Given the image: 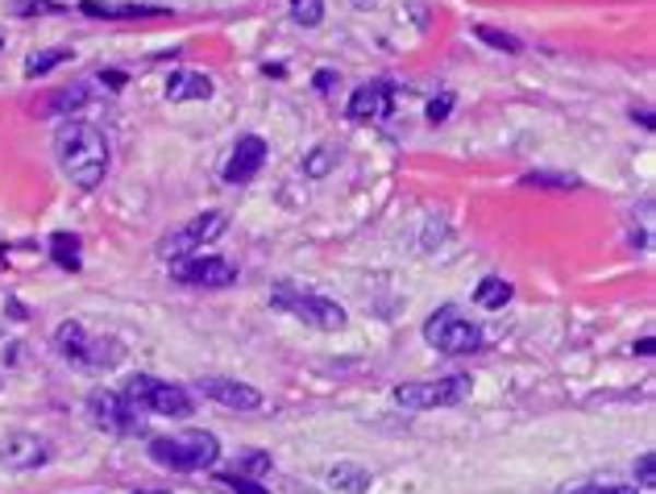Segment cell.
<instances>
[{
    "label": "cell",
    "instance_id": "ac0fdd59",
    "mask_svg": "<svg viewBox=\"0 0 656 494\" xmlns=\"http://www.w3.org/2000/svg\"><path fill=\"white\" fill-rule=\"evenodd\" d=\"M75 59V50H67V46H50V50H38V55H30L25 59V80H38V75H50L55 67H62V62Z\"/></svg>",
    "mask_w": 656,
    "mask_h": 494
},
{
    "label": "cell",
    "instance_id": "2e32d148",
    "mask_svg": "<svg viewBox=\"0 0 656 494\" xmlns=\"http://www.w3.org/2000/svg\"><path fill=\"white\" fill-rule=\"evenodd\" d=\"M212 92H216V83L208 71H171V80H166V101L171 104L208 101Z\"/></svg>",
    "mask_w": 656,
    "mask_h": 494
},
{
    "label": "cell",
    "instance_id": "836d02e7",
    "mask_svg": "<svg viewBox=\"0 0 656 494\" xmlns=\"http://www.w3.org/2000/svg\"><path fill=\"white\" fill-rule=\"evenodd\" d=\"M636 353L640 357H653V337H644V341L636 345Z\"/></svg>",
    "mask_w": 656,
    "mask_h": 494
},
{
    "label": "cell",
    "instance_id": "8d00e7d4",
    "mask_svg": "<svg viewBox=\"0 0 656 494\" xmlns=\"http://www.w3.org/2000/svg\"><path fill=\"white\" fill-rule=\"evenodd\" d=\"M0 258H4V249H0Z\"/></svg>",
    "mask_w": 656,
    "mask_h": 494
},
{
    "label": "cell",
    "instance_id": "d590c367",
    "mask_svg": "<svg viewBox=\"0 0 656 494\" xmlns=\"http://www.w3.org/2000/svg\"><path fill=\"white\" fill-rule=\"evenodd\" d=\"M138 494H166V491H138Z\"/></svg>",
    "mask_w": 656,
    "mask_h": 494
},
{
    "label": "cell",
    "instance_id": "f1b7e54d",
    "mask_svg": "<svg viewBox=\"0 0 656 494\" xmlns=\"http://www.w3.org/2000/svg\"><path fill=\"white\" fill-rule=\"evenodd\" d=\"M267 470H270V454H249L246 461H242V470H237V474L258 478V474H267Z\"/></svg>",
    "mask_w": 656,
    "mask_h": 494
},
{
    "label": "cell",
    "instance_id": "4316f807",
    "mask_svg": "<svg viewBox=\"0 0 656 494\" xmlns=\"http://www.w3.org/2000/svg\"><path fill=\"white\" fill-rule=\"evenodd\" d=\"M561 494H636V486L632 482H582V486Z\"/></svg>",
    "mask_w": 656,
    "mask_h": 494
},
{
    "label": "cell",
    "instance_id": "7a4b0ae2",
    "mask_svg": "<svg viewBox=\"0 0 656 494\" xmlns=\"http://www.w3.org/2000/svg\"><path fill=\"white\" fill-rule=\"evenodd\" d=\"M55 350H59L62 362H71V366H80L87 374H108L125 362V341L87 332L80 320H62L55 329Z\"/></svg>",
    "mask_w": 656,
    "mask_h": 494
},
{
    "label": "cell",
    "instance_id": "8992f818",
    "mask_svg": "<svg viewBox=\"0 0 656 494\" xmlns=\"http://www.w3.org/2000/svg\"><path fill=\"white\" fill-rule=\"evenodd\" d=\"M470 378L466 374H449V378H429V383H403L395 387L390 399L403 412H432V408H457L470 399Z\"/></svg>",
    "mask_w": 656,
    "mask_h": 494
},
{
    "label": "cell",
    "instance_id": "30bf717a",
    "mask_svg": "<svg viewBox=\"0 0 656 494\" xmlns=\"http://www.w3.org/2000/svg\"><path fill=\"white\" fill-rule=\"evenodd\" d=\"M87 412H92V424L104 428L113 436H133L142 433V420H138V408L125 399L121 391H92L87 395Z\"/></svg>",
    "mask_w": 656,
    "mask_h": 494
},
{
    "label": "cell",
    "instance_id": "74e56055",
    "mask_svg": "<svg viewBox=\"0 0 656 494\" xmlns=\"http://www.w3.org/2000/svg\"><path fill=\"white\" fill-rule=\"evenodd\" d=\"M0 46H4V38H0Z\"/></svg>",
    "mask_w": 656,
    "mask_h": 494
},
{
    "label": "cell",
    "instance_id": "4fadbf2b",
    "mask_svg": "<svg viewBox=\"0 0 656 494\" xmlns=\"http://www.w3.org/2000/svg\"><path fill=\"white\" fill-rule=\"evenodd\" d=\"M196 391L221 408H233V412H258L262 408V391L249 383H237V378H200Z\"/></svg>",
    "mask_w": 656,
    "mask_h": 494
},
{
    "label": "cell",
    "instance_id": "d4e9b609",
    "mask_svg": "<svg viewBox=\"0 0 656 494\" xmlns=\"http://www.w3.org/2000/svg\"><path fill=\"white\" fill-rule=\"evenodd\" d=\"M582 184L577 175H557V170H532L524 175V187H557V191H574Z\"/></svg>",
    "mask_w": 656,
    "mask_h": 494
},
{
    "label": "cell",
    "instance_id": "ffe728a7",
    "mask_svg": "<svg viewBox=\"0 0 656 494\" xmlns=\"http://www.w3.org/2000/svg\"><path fill=\"white\" fill-rule=\"evenodd\" d=\"M507 299H512V283H503V279H494V274L491 279H482V283L473 287V304H478V308L499 311Z\"/></svg>",
    "mask_w": 656,
    "mask_h": 494
},
{
    "label": "cell",
    "instance_id": "3957f363",
    "mask_svg": "<svg viewBox=\"0 0 656 494\" xmlns=\"http://www.w3.org/2000/svg\"><path fill=\"white\" fill-rule=\"evenodd\" d=\"M150 457L163 470H175V474H200V470H212L221 461V440L204 433V428H191V433L150 440Z\"/></svg>",
    "mask_w": 656,
    "mask_h": 494
},
{
    "label": "cell",
    "instance_id": "1f68e13d",
    "mask_svg": "<svg viewBox=\"0 0 656 494\" xmlns=\"http://www.w3.org/2000/svg\"><path fill=\"white\" fill-rule=\"evenodd\" d=\"M332 83H337V71H316V92H320V96L332 92Z\"/></svg>",
    "mask_w": 656,
    "mask_h": 494
},
{
    "label": "cell",
    "instance_id": "d6986e66",
    "mask_svg": "<svg viewBox=\"0 0 656 494\" xmlns=\"http://www.w3.org/2000/svg\"><path fill=\"white\" fill-rule=\"evenodd\" d=\"M328 482L345 494H366L370 491V474L362 470V466H349V461L332 466V470H328Z\"/></svg>",
    "mask_w": 656,
    "mask_h": 494
},
{
    "label": "cell",
    "instance_id": "cb8c5ba5",
    "mask_svg": "<svg viewBox=\"0 0 656 494\" xmlns=\"http://www.w3.org/2000/svg\"><path fill=\"white\" fill-rule=\"evenodd\" d=\"M332 166H337V150L332 145H316L308 158H304V175L308 179H325Z\"/></svg>",
    "mask_w": 656,
    "mask_h": 494
},
{
    "label": "cell",
    "instance_id": "277c9868",
    "mask_svg": "<svg viewBox=\"0 0 656 494\" xmlns=\"http://www.w3.org/2000/svg\"><path fill=\"white\" fill-rule=\"evenodd\" d=\"M270 308L288 311L295 320H304L308 329H320V332H341L349 325L345 308L337 304V299H325V295H316V291H304L300 283H274L270 287Z\"/></svg>",
    "mask_w": 656,
    "mask_h": 494
},
{
    "label": "cell",
    "instance_id": "52a82bcc",
    "mask_svg": "<svg viewBox=\"0 0 656 494\" xmlns=\"http://www.w3.org/2000/svg\"><path fill=\"white\" fill-rule=\"evenodd\" d=\"M424 341L432 350L449 353V357H461V353H478L482 350V329L466 320L457 308H436L424 320Z\"/></svg>",
    "mask_w": 656,
    "mask_h": 494
},
{
    "label": "cell",
    "instance_id": "7402d4cb",
    "mask_svg": "<svg viewBox=\"0 0 656 494\" xmlns=\"http://www.w3.org/2000/svg\"><path fill=\"white\" fill-rule=\"evenodd\" d=\"M473 38L494 46V50H503V55H524V42L515 38V34H507V30H494V25H478Z\"/></svg>",
    "mask_w": 656,
    "mask_h": 494
},
{
    "label": "cell",
    "instance_id": "5bb4252c",
    "mask_svg": "<svg viewBox=\"0 0 656 494\" xmlns=\"http://www.w3.org/2000/svg\"><path fill=\"white\" fill-rule=\"evenodd\" d=\"M0 461H4L9 470H38V466L50 461V445L34 433H13L0 445Z\"/></svg>",
    "mask_w": 656,
    "mask_h": 494
},
{
    "label": "cell",
    "instance_id": "f546056e",
    "mask_svg": "<svg viewBox=\"0 0 656 494\" xmlns=\"http://www.w3.org/2000/svg\"><path fill=\"white\" fill-rule=\"evenodd\" d=\"M449 108H453V96H449V92H445V96H436V101L429 104V121H432V125L449 121Z\"/></svg>",
    "mask_w": 656,
    "mask_h": 494
},
{
    "label": "cell",
    "instance_id": "ba28073f",
    "mask_svg": "<svg viewBox=\"0 0 656 494\" xmlns=\"http://www.w3.org/2000/svg\"><path fill=\"white\" fill-rule=\"evenodd\" d=\"M225 228H229L225 212H200V216H191L184 228H171V233H166L163 242H159V258H166V262L191 258V254H200L208 242H216Z\"/></svg>",
    "mask_w": 656,
    "mask_h": 494
},
{
    "label": "cell",
    "instance_id": "5b68a950",
    "mask_svg": "<svg viewBox=\"0 0 656 494\" xmlns=\"http://www.w3.org/2000/svg\"><path fill=\"white\" fill-rule=\"evenodd\" d=\"M121 395L133 403V408H138V412H150V415L184 420V415L196 412L191 395H187L179 383H166V378H154V374H129Z\"/></svg>",
    "mask_w": 656,
    "mask_h": 494
},
{
    "label": "cell",
    "instance_id": "4dcf8cb0",
    "mask_svg": "<svg viewBox=\"0 0 656 494\" xmlns=\"http://www.w3.org/2000/svg\"><path fill=\"white\" fill-rule=\"evenodd\" d=\"M653 466H656V457H653V454H640L636 478H640V486H644V491H653Z\"/></svg>",
    "mask_w": 656,
    "mask_h": 494
},
{
    "label": "cell",
    "instance_id": "484cf974",
    "mask_svg": "<svg viewBox=\"0 0 656 494\" xmlns=\"http://www.w3.org/2000/svg\"><path fill=\"white\" fill-rule=\"evenodd\" d=\"M62 13H67V9L55 4V0H25V4L13 9V17H62Z\"/></svg>",
    "mask_w": 656,
    "mask_h": 494
},
{
    "label": "cell",
    "instance_id": "83f0119b",
    "mask_svg": "<svg viewBox=\"0 0 656 494\" xmlns=\"http://www.w3.org/2000/svg\"><path fill=\"white\" fill-rule=\"evenodd\" d=\"M216 482H221V486H225V491H233V494H270L267 486H258V482H254V478L237 474V470H233V474H221V478H216Z\"/></svg>",
    "mask_w": 656,
    "mask_h": 494
},
{
    "label": "cell",
    "instance_id": "6da1fadb",
    "mask_svg": "<svg viewBox=\"0 0 656 494\" xmlns=\"http://www.w3.org/2000/svg\"><path fill=\"white\" fill-rule=\"evenodd\" d=\"M55 158H59V170L80 187V191H96L108 175V138H104L101 125L83 121V117H71V121L59 125L55 133Z\"/></svg>",
    "mask_w": 656,
    "mask_h": 494
},
{
    "label": "cell",
    "instance_id": "9c48e42d",
    "mask_svg": "<svg viewBox=\"0 0 656 494\" xmlns=\"http://www.w3.org/2000/svg\"><path fill=\"white\" fill-rule=\"evenodd\" d=\"M171 274L187 283V287H208V291H221L237 283V267L229 258H216V254H191V258H179L171 262Z\"/></svg>",
    "mask_w": 656,
    "mask_h": 494
},
{
    "label": "cell",
    "instance_id": "9a60e30c",
    "mask_svg": "<svg viewBox=\"0 0 656 494\" xmlns=\"http://www.w3.org/2000/svg\"><path fill=\"white\" fill-rule=\"evenodd\" d=\"M83 17L96 21H142V17H166L163 4H133V0H80Z\"/></svg>",
    "mask_w": 656,
    "mask_h": 494
},
{
    "label": "cell",
    "instance_id": "d6a6232c",
    "mask_svg": "<svg viewBox=\"0 0 656 494\" xmlns=\"http://www.w3.org/2000/svg\"><path fill=\"white\" fill-rule=\"evenodd\" d=\"M101 83H108V92H121V87H125V75H121V71H104Z\"/></svg>",
    "mask_w": 656,
    "mask_h": 494
},
{
    "label": "cell",
    "instance_id": "603a6c76",
    "mask_svg": "<svg viewBox=\"0 0 656 494\" xmlns=\"http://www.w3.org/2000/svg\"><path fill=\"white\" fill-rule=\"evenodd\" d=\"M291 21L304 30H316L325 21V0H291Z\"/></svg>",
    "mask_w": 656,
    "mask_h": 494
},
{
    "label": "cell",
    "instance_id": "8fae6325",
    "mask_svg": "<svg viewBox=\"0 0 656 494\" xmlns=\"http://www.w3.org/2000/svg\"><path fill=\"white\" fill-rule=\"evenodd\" d=\"M395 96L399 87L390 80H370L362 87H353V96L345 104V117L349 121H387L395 113Z\"/></svg>",
    "mask_w": 656,
    "mask_h": 494
},
{
    "label": "cell",
    "instance_id": "7c38bea8",
    "mask_svg": "<svg viewBox=\"0 0 656 494\" xmlns=\"http://www.w3.org/2000/svg\"><path fill=\"white\" fill-rule=\"evenodd\" d=\"M267 154H270L267 138H258V133L237 138V142H233V150H229L225 166H221V179H225L229 187L249 184V179H254V175L267 166Z\"/></svg>",
    "mask_w": 656,
    "mask_h": 494
},
{
    "label": "cell",
    "instance_id": "e0dca14e",
    "mask_svg": "<svg viewBox=\"0 0 656 494\" xmlns=\"http://www.w3.org/2000/svg\"><path fill=\"white\" fill-rule=\"evenodd\" d=\"M96 101V87L92 83H75V87H62L59 96L46 101V113H67V117H80V108Z\"/></svg>",
    "mask_w": 656,
    "mask_h": 494
},
{
    "label": "cell",
    "instance_id": "e575fe53",
    "mask_svg": "<svg viewBox=\"0 0 656 494\" xmlns=\"http://www.w3.org/2000/svg\"><path fill=\"white\" fill-rule=\"evenodd\" d=\"M378 0H353V9H374Z\"/></svg>",
    "mask_w": 656,
    "mask_h": 494
},
{
    "label": "cell",
    "instance_id": "44dd1931",
    "mask_svg": "<svg viewBox=\"0 0 656 494\" xmlns=\"http://www.w3.org/2000/svg\"><path fill=\"white\" fill-rule=\"evenodd\" d=\"M50 258H55L62 270H80V237L55 233V237H50Z\"/></svg>",
    "mask_w": 656,
    "mask_h": 494
}]
</instances>
